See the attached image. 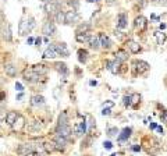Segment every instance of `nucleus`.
Returning a JSON list of instances; mask_svg holds the SVG:
<instances>
[{
    "label": "nucleus",
    "instance_id": "1",
    "mask_svg": "<svg viewBox=\"0 0 167 156\" xmlns=\"http://www.w3.org/2000/svg\"><path fill=\"white\" fill-rule=\"evenodd\" d=\"M35 27H36L35 18L31 17V15H29V17H25V15H24V17L21 18V21H20V28H18V32H20L21 36L28 35V34H29Z\"/></svg>",
    "mask_w": 167,
    "mask_h": 156
},
{
    "label": "nucleus",
    "instance_id": "2",
    "mask_svg": "<svg viewBox=\"0 0 167 156\" xmlns=\"http://www.w3.org/2000/svg\"><path fill=\"white\" fill-rule=\"evenodd\" d=\"M0 39L3 40V42H13V32H11V24L7 23V21H3L2 24H0Z\"/></svg>",
    "mask_w": 167,
    "mask_h": 156
},
{
    "label": "nucleus",
    "instance_id": "3",
    "mask_svg": "<svg viewBox=\"0 0 167 156\" xmlns=\"http://www.w3.org/2000/svg\"><path fill=\"white\" fill-rule=\"evenodd\" d=\"M23 80L28 84H36L41 81V75L36 74L35 71L32 70V67H27L25 70L23 71Z\"/></svg>",
    "mask_w": 167,
    "mask_h": 156
},
{
    "label": "nucleus",
    "instance_id": "4",
    "mask_svg": "<svg viewBox=\"0 0 167 156\" xmlns=\"http://www.w3.org/2000/svg\"><path fill=\"white\" fill-rule=\"evenodd\" d=\"M3 73H4L7 77H10V78L17 77V74H18L17 64L13 63V61H6V63L3 64Z\"/></svg>",
    "mask_w": 167,
    "mask_h": 156
},
{
    "label": "nucleus",
    "instance_id": "5",
    "mask_svg": "<svg viewBox=\"0 0 167 156\" xmlns=\"http://www.w3.org/2000/svg\"><path fill=\"white\" fill-rule=\"evenodd\" d=\"M57 32V28H56V24L52 20H48L42 27V34L45 36H53Z\"/></svg>",
    "mask_w": 167,
    "mask_h": 156
},
{
    "label": "nucleus",
    "instance_id": "6",
    "mask_svg": "<svg viewBox=\"0 0 167 156\" xmlns=\"http://www.w3.org/2000/svg\"><path fill=\"white\" fill-rule=\"evenodd\" d=\"M27 126V121H25V117L23 116L21 113H18L17 116V120H15V123L11 126V130L14 131V133H21L24 128H25Z\"/></svg>",
    "mask_w": 167,
    "mask_h": 156
},
{
    "label": "nucleus",
    "instance_id": "7",
    "mask_svg": "<svg viewBox=\"0 0 167 156\" xmlns=\"http://www.w3.org/2000/svg\"><path fill=\"white\" fill-rule=\"evenodd\" d=\"M17 155H20V156H25L28 153H31V152H33L35 151V148H33V145L32 143H29V142H25V143H20V145L17 146Z\"/></svg>",
    "mask_w": 167,
    "mask_h": 156
},
{
    "label": "nucleus",
    "instance_id": "8",
    "mask_svg": "<svg viewBox=\"0 0 167 156\" xmlns=\"http://www.w3.org/2000/svg\"><path fill=\"white\" fill-rule=\"evenodd\" d=\"M132 65H134L135 74H142V73H145V71L149 70V64H148L146 61H144V60H135Z\"/></svg>",
    "mask_w": 167,
    "mask_h": 156
},
{
    "label": "nucleus",
    "instance_id": "9",
    "mask_svg": "<svg viewBox=\"0 0 167 156\" xmlns=\"http://www.w3.org/2000/svg\"><path fill=\"white\" fill-rule=\"evenodd\" d=\"M53 141L56 143V151H64V148H66L67 145H68V138H64V137L61 135H56L53 138Z\"/></svg>",
    "mask_w": 167,
    "mask_h": 156
},
{
    "label": "nucleus",
    "instance_id": "10",
    "mask_svg": "<svg viewBox=\"0 0 167 156\" xmlns=\"http://www.w3.org/2000/svg\"><path fill=\"white\" fill-rule=\"evenodd\" d=\"M54 49L57 52L58 56H63V57H68L70 56V50L67 49V45L64 42H58V43H53Z\"/></svg>",
    "mask_w": 167,
    "mask_h": 156
},
{
    "label": "nucleus",
    "instance_id": "11",
    "mask_svg": "<svg viewBox=\"0 0 167 156\" xmlns=\"http://www.w3.org/2000/svg\"><path fill=\"white\" fill-rule=\"evenodd\" d=\"M17 116H18V112H15V110H8L7 113L4 114V123L11 128V126H13V124L15 123V120H17Z\"/></svg>",
    "mask_w": 167,
    "mask_h": 156
},
{
    "label": "nucleus",
    "instance_id": "12",
    "mask_svg": "<svg viewBox=\"0 0 167 156\" xmlns=\"http://www.w3.org/2000/svg\"><path fill=\"white\" fill-rule=\"evenodd\" d=\"M54 133H56V135H61V137H64V138L70 139L71 127H70V124H67V126H61V127H56Z\"/></svg>",
    "mask_w": 167,
    "mask_h": 156
},
{
    "label": "nucleus",
    "instance_id": "13",
    "mask_svg": "<svg viewBox=\"0 0 167 156\" xmlns=\"http://www.w3.org/2000/svg\"><path fill=\"white\" fill-rule=\"evenodd\" d=\"M25 128H28V131H31V133H39L43 128V123L42 120H33L29 124H27Z\"/></svg>",
    "mask_w": 167,
    "mask_h": 156
},
{
    "label": "nucleus",
    "instance_id": "14",
    "mask_svg": "<svg viewBox=\"0 0 167 156\" xmlns=\"http://www.w3.org/2000/svg\"><path fill=\"white\" fill-rule=\"evenodd\" d=\"M78 20H79V15H78V13H77L75 8L66 11V24H74Z\"/></svg>",
    "mask_w": 167,
    "mask_h": 156
},
{
    "label": "nucleus",
    "instance_id": "15",
    "mask_svg": "<svg viewBox=\"0 0 167 156\" xmlns=\"http://www.w3.org/2000/svg\"><path fill=\"white\" fill-rule=\"evenodd\" d=\"M54 70L57 71L58 74H61L63 77H67L68 75V67H67L66 63H61V61H56V63L53 64Z\"/></svg>",
    "mask_w": 167,
    "mask_h": 156
},
{
    "label": "nucleus",
    "instance_id": "16",
    "mask_svg": "<svg viewBox=\"0 0 167 156\" xmlns=\"http://www.w3.org/2000/svg\"><path fill=\"white\" fill-rule=\"evenodd\" d=\"M46 99L43 98L42 95H32L31 96V101H29V105L32 106V107H39V106L45 105Z\"/></svg>",
    "mask_w": 167,
    "mask_h": 156
},
{
    "label": "nucleus",
    "instance_id": "17",
    "mask_svg": "<svg viewBox=\"0 0 167 156\" xmlns=\"http://www.w3.org/2000/svg\"><path fill=\"white\" fill-rule=\"evenodd\" d=\"M42 57H43V59H50V60H53V59L58 57V55H57V52H56L53 43H52L50 46H48V49L43 52V56H42Z\"/></svg>",
    "mask_w": 167,
    "mask_h": 156
},
{
    "label": "nucleus",
    "instance_id": "18",
    "mask_svg": "<svg viewBox=\"0 0 167 156\" xmlns=\"http://www.w3.org/2000/svg\"><path fill=\"white\" fill-rule=\"evenodd\" d=\"M99 40H100V48H104V49H110L111 48V39L106 34H99Z\"/></svg>",
    "mask_w": 167,
    "mask_h": 156
},
{
    "label": "nucleus",
    "instance_id": "19",
    "mask_svg": "<svg viewBox=\"0 0 167 156\" xmlns=\"http://www.w3.org/2000/svg\"><path fill=\"white\" fill-rule=\"evenodd\" d=\"M74 133H75L77 135H84V134H86V121H85V118H84L82 121H79L78 124L74 126Z\"/></svg>",
    "mask_w": 167,
    "mask_h": 156
},
{
    "label": "nucleus",
    "instance_id": "20",
    "mask_svg": "<svg viewBox=\"0 0 167 156\" xmlns=\"http://www.w3.org/2000/svg\"><path fill=\"white\" fill-rule=\"evenodd\" d=\"M32 70L35 71L36 74H39V75H41V77H43V75H46V74H48L49 68H48V65H46V64H42V63H39V64H35V65H32Z\"/></svg>",
    "mask_w": 167,
    "mask_h": 156
},
{
    "label": "nucleus",
    "instance_id": "21",
    "mask_svg": "<svg viewBox=\"0 0 167 156\" xmlns=\"http://www.w3.org/2000/svg\"><path fill=\"white\" fill-rule=\"evenodd\" d=\"M135 28H138L139 31H144L146 28V18L144 15H139V17L135 18V23H134Z\"/></svg>",
    "mask_w": 167,
    "mask_h": 156
},
{
    "label": "nucleus",
    "instance_id": "22",
    "mask_svg": "<svg viewBox=\"0 0 167 156\" xmlns=\"http://www.w3.org/2000/svg\"><path fill=\"white\" fill-rule=\"evenodd\" d=\"M127 46H128L129 52L131 53H139L141 52V45H139L138 42H135V40H127Z\"/></svg>",
    "mask_w": 167,
    "mask_h": 156
},
{
    "label": "nucleus",
    "instance_id": "23",
    "mask_svg": "<svg viewBox=\"0 0 167 156\" xmlns=\"http://www.w3.org/2000/svg\"><path fill=\"white\" fill-rule=\"evenodd\" d=\"M68 124V113L66 110L61 112L60 116H58V120H57V126L56 127H61V126H67Z\"/></svg>",
    "mask_w": 167,
    "mask_h": 156
},
{
    "label": "nucleus",
    "instance_id": "24",
    "mask_svg": "<svg viewBox=\"0 0 167 156\" xmlns=\"http://www.w3.org/2000/svg\"><path fill=\"white\" fill-rule=\"evenodd\" d=\"M107 70L113 74H117L120 71V61H117V60L107 61Z\"/></svg>",
    "mask_w": 167,
    "mask_h": 156
},
{
    "label": "nucleus",
    "instance_id": "25",
    "mask_svg": "<svg viewBox=\"0 0 167 156\" xmlns=\"http://www.w3.org/2000/svg\"><path fill=\"white\" fill-rule=\"evenodd\" d=\"M43 151H45L46 153H53L56 151V143L53 139H52V141H46L43 143Z\"/></svg>",
    "mask_w": 167,
    "mask_h": 156
},
{
    "label": "nucleus",
    "instance_id": "26",
    "mask_svg": "<svg viewBox=\"0 0 167 156\" xmlns=\"http://www.w3.org/2000/svg\"><path fill=\"white\" fill-rule=\"evenodd\" d=\"M54 23L57 24H66V11L63 10H58L57 13L54 14Z\"/></svg>",
    "mask_w": 167,
    "mask_h": 156
},
{
    "label": "nucleus",
    "instance_id": "27",
    "mask_svg": "<svg viewBox=\"0 0 167 156\" xmlns=\"http://www.w3.org/2000/svg\"><path fill=\"white\" fill-rule=\"evenodd\" d=\"M91 36H92V35H91L89 32H85V34H75V39H77V42H79V43L89 42Z\"/></svg>",
    "mask_w": 167,
    "mask_h": 156
},
{
    "label": "nucleus",
    "instance_id": "28",
    "mask_svg": "<svg viewBox=\"0 0 167 156\" xmlns=\"http://www.w3.org/2000/svg\"><path fill=\"white\" fill-rule=\"evenodd\" d=\"M154 39H156L157 45H163L166 42V34L162 32V31H156L154 32Z\"/></svg>",
    "mask_w": 167,
    "mask_h": 156
},
{
    "label": "nucleus",
    "instance_id": "29",
    "mask_svg": "<svg viewBox=\"0 0 167 156\" xmlns=\"http://www.w3.org/2000/svg\"><path fill=\"white\" fill-rule=\"evenodd\" d=\"M119 20H117V28H120V29H124V28L127 27V17L125 14H119Z\"/></svg>",
    "mask_w": 167,
    "mask_h": 156
},
{
    "label": "nucleus",
    "instance_id": "30",
    "mask_svg": "<svg viewBox=\"0 0 167 156\" xmlns=\"http://www.w3.org/2000/svg\"><path fill=\"white\" fill-rule=\"evenodd\" d=\"M131 133H132V130L129 128V127H125V128L121 131V134L119 135V141H125V139H128L129 137H131Z\"/></svg>",
    "mask_w": 167,
    "mask_h": 156
},
{
    "label": "nucleus",
    "instance_id": "31",
    "mask_svg": "<svg viewBox=\"0 0 167 156\" xmlns=\"http://www.w3.org/2000/svg\"><path fill=\"white\" fill-rule=\"evenodd\" d=\"M89 29H91V25H89L88 23H81L78 27H77L75 32L77 34H85V32H89Z\"/></svg>",
    "mask_w": 167,
    "mask_h": 156
},
{
    "label": "nucleus",
    "instance_id": "32",
    "mask_svg": "<svg viewBox=\"0 0 167 156\" xmlns=\"http://www.w3.org/2000/svg\"><path fill=\"white\" fill-rule=\"evenodd\" d=\"M89 46H91L92 49H95V50H98V49L100 48V40H99V36H91V39H89Z\"/></svg>",
    "mask_w": 167,
    "mask_h": 156
},
{
    "label": "nucleus",
    "instance_id": "33",
    "mask_svg": "<svg viewBox=\"0 0 167 156\" xmlns=\"http://www.w3.org/2000/svg\"><path fill=\"white\" fill-rule=\"evenodd\" d=\"M77 55H78V61L79 63H86V60H88V52L84 50V49H79L78 52H77Z\"/></svg>",
    "mask_w": 167,
    "mask_h": 156
},
{
    "label": "nucleus",
    "instance_id": "34",
    "mask_svg": "<svg viewBox=\"0 0 167 156\" xmlns=\"http://www.w3.org/2000/svg\"><path fill=\"white\" fill-rule=\"evenodd\" d=\"M127 59H128V53L125 50H119L116 53V60L120 61V63H121V61H125Z\"/></svg>",
    "mask_w": 167,
    "mask_h": 156
},
{
    "label": "nucleus",
    "instance_id": "35",
    "mask_svg": "<svg viewBox=\"0 0 167 156\" xmlns=\"http://www.w3.org/2000/svg\"><path fill=\"white\" fill-rule=\"evenodd\" d=\"M129 99H131V106H134L135 103H138L139 102V95L138 93H132V95L129 96Z\"/></svg>",
    "mask_w": 167,
    "mask_h": 156
},
{
    "label": "nucleus",
    "instance_id": "36",
    "mask_svg": "<svg viewBox=\"0 0 167 156\" xmlns=\"http://www.w3.org/2000/svg\"><path fill=\"white\" fill-rule=\"evenodd\" d=\"M15 91L17 92H24V85L21 82H15Z\"/></svg>",
    "mask_w": 167,
    "mask_h": 156
},
{
    "label": "nucleus",
    "instance_id": "37",
    "mask_svg": "<svg viewBox=\"0 0 167 156\" xmlns=\"http://www.w3.org/2000/svg\"><path fill=\"white\" fill-rule=\"evenodd\" d=\"M110 113H111V110L109 107H103V110H102V114H103V116H109Z\"/></svg>",
    "mask_w": 167,
    "mask_h": 156
},
{
    "label": "nucleus",
    "instance_id": "38",
    "mask_svg": "<svg viewBox=\"0 0 167 156\" xmlns=\"http://www.w3.org/2000/svg\"><path fill=\"white\" fill-rule=\"evenodd\" d=\"M103 146H104V149H111V148H113V143H111L110 141H106L103 143Z\"/></svg>",
    "mask_w": 167,
    "mask_h": 156
},
{
    "label": "nucleus",
    "instance_id": "39",
    "mask_svg": "<svg viewBox=\"0 0 167 156\" xmlns=\"http://www.w3.org/2000/svg\"><path fill=\"white\" fill-rule=\"evenodd\" d=\"M23 98H24V92H18L17 93V96H15V101H23Z\"/></svg>",
    "mask_w": 167,
    "mask_h": 156
},
{
    "label": "nucleus",
    "instance_id": "40",
    "mask_svg": "<svg viewBox=\"0 0 167 156\" xmlns=\"http://www.w3.org/2000/svg\"><path fill=\"white\" fill-rule=\"evenodd\" d=\"M107 133H109V135H116L117 133H119V131H117V128H109V131H107Z\"/></svg>",
    "mask_w": 167,
    "mask_h": 156
},
{
    "label": "nucleus",
    "instance_id": "41",
    "mask_svg": "<svg viewBox=\"0 0 167 156\" xmlns=\"http://www.w3.org/2000/svg\"><path fill=\"white\" fill-rule=\"evenodd\" d=\"M33 43H35V46H38V48H39V46L42 45V38H41V36H39V38H35V42H33Z\"/></svg>",
    "mask_w": 167,
    "mask_h": 156
},
{
    "label": "nucleus",
    "instance_id": "42",
    "mask_svg": "<svg viewBox=\"0 0 167 156\" xmlns=\"http://www.w3.org/2000/svg\"><path fill=\"white\" fill-rule=\"evenodd\" d=\"M124 105L131 106V99H129V96H124Z\"/></svg>",
    "mask_w": 167,
    "mask_h": 156
},
{
    "label": "nucleus",
    "instance_id": "43",
    "mask_svg": "<svg viewBox=\"0 0 167 156\" xmlns=\"http://www.w3.org/2000/svg\"><path fill=\"white\" fill-rule=\"evenodd\" d=\"M33 42H35V38H33V36H28V38H27V43H28V45H33Z\"/></svg>",
    "mask_w": 167,
    "mask_h": 156
},
{
    "label": "nucleus",
    "instance_id": "44",
    "mask_svg": "<svg viewBox=\"0 0 167 156\" xmlns=\"http://www.w3.org/2000/svg\"><path fill=\"white\" fill-rule=\"evenodd\" d=\"M114 106V102H111V101H109V102H106V103H103V107H113Z\"/></svg>",
    "mask_w": 167,
    "mask_h": 156
},
{
    "label": "nucleus",
    "instance_id": "45",
    "mask_svg": "<svg viewBox=\"0 0 167 156\" xmlns=\"http://www.w3.org/2000/svg\"><path fill=\"white\" fill-rule=\"evenodd\" d=\"M89 85H91V86H96L98 85V81H94V80L89 81Z\"/></svg>",
    "mask_w": 167,
    "mask_h": 156
},
{
    "label": "nucleus",
    "instance_id": "46",
    "mask_svg": "<svg viewBox=\"0 0 167 156\" xmlns=\"http://www.w3.org/2000/svg\"><path fill=\"white\" fill-rule=\"evenodd\" d=\"M114 35H116L117 36V38H123V35H121V32H120V31H116V34H114Z\"/></svg>",
    "mask_w": 167,
    "mask_h": 156
},
{
    "label": "nucleus",
    "instance_id": "47",
    "mask_svg": "<svg viewBox=\"0 0 167 156\" xmlns=\"http://www.w3.org/2000/svg\"><path fill=\"white\" fill-rule=\"evenodd\" d=\"M132 151H134V152H138V151H141V146L135 145V146H134V148H132Z\"/></svg>",
    "mask_w": 167,
    "mask_h": 156
},
{
    "label": "nucleus",
    "instance_id": "48",
    "mask_svg": "<svg viewBox=\"0 0 167 156\" xmlns=\"http://www.w3.org/2000/svg\"><path fill=\"white\" fill-rule=\"evenodd\" d=\"M25 156H38V153L33 151V152H31V153H28V155H25Z\"/></svg>",
    "mask_w": 167,
    "mask_h": 156
},
{
    "label": "nucleus",
    "instance_id": "49",
    "mask_svg": "<svg viewBox=\"0 0 167 156\" xmlns=\"http://www.w3.org/2000/svg\"><path fill=\"white\" fill-rule=\"evenodd\" d=\"M156 123H150V130H154V128H156Z\"/></svg>",
    "mask_w": 167,
    "mask_h": 156
},
{
    "label": "nucleus",
    "instance_id": "50",
    "mask_svg": "<svg viewBox=\"0 0 167 156\" xmlns=\"http://www.w3.org/2000/svg\"><path fill=\"white\" fill-rule=\"evenodd\" d=\"M160 4H162V6H166V4H167V0H160Z\"/></svg>",
    "mask_w": 167,
    "mask_h": 156
},
{
    "label": "nucleus",
    "instance_id": "51",
    "mask_svg": "<svg viewBox=\"0 0 167 156\" xmlns=\"http://www.w3.org/2000/svg\"><path fill=\"white\" fill-rule=\"evenodd\" d=\"M41 2L43 3V4H46V3H50V2H53V0H41Z\"/></svg>",
    "mask_w": 167,
    "mask_h": 156
},
{
    "label": "nucleus",
    "instance_id": "52",
    "mask_svg": "<svg viewBox=\"0 0 167 156\" xmlns=\"http://www.w3.org/2000/svg\"><path fill=\"white\" fill-rule=\"evenodd\" d=\"M156 128H157V131H159L160 134H163V128H162V127H156Z\"/></svg>",
    "mask_w": 167,
    "mask_h": 156
},
{
    "label": "nucleus",
    "instance_id": "53",
    "mask_svg": "<svg viewBox=\"0 0 167 156\" xmlns=\"http://www.w3.org/2000/svg\"><path fill=\"white\" fill-rule=\"evenodd\" d=\"M89 3H94V2H98V0H88Z\"/></svg>",
    "mask_w": 167,
    "mask_h": 156
},
{
    "label": "nucleus",
    "instance_id": "54",
    "mask_svg": "<svg viewBox=\"0 0 167 156\" xmlns=\"http://www.w3.org/2000/svg\"><path fill=\"white\" fill-rule=\"evenodd\" d=\"M107 2H109V3H113V2H116V0H107Z\"/></svg>",
    "mask_w": 167,
    "mask_h": 156
},
{
    "label": "nucleus",
    "instance_id": "55",
    "mask_svg": "<svg viewBox=\"0 0 167 156\" xmlns=\"http://www.w3.org/2000/svg\"><path fill=\"white\" fill-rule=\"evenodd\" d=\"M110 156H117V155H116V153H113V155H110Z\"/></svg>",
    "mask_w": 167,
    "mask_h": 156
}]
</instances>
